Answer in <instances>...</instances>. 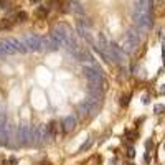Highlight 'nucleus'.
Masks as SVG:
<instances>
[{
    "label": "nucleus",
    "mask_w": 165,
    "mask_h": 165,
    "mask_svg": "<svg viewBox=\"0 0 165 165\" xmlns=\"http://www.w3.org/2000/svg\"><path fill=\"white\" fill-rule=\"evenodd\" d=\"M91 145H93V139H88L86 142H84L83 145H81V149H79V152H84V150H88Z\"/></svg>",
    "instance_id": "13"
},
{
    "label": "nucleus",
    "mask_w": 165,
    "mask_h": 165,
    "mask_svg": "<svg viewBox=\"0 0 165 165\" xmlns=\"http://www.w3.org/2000/svg\"><path fill=\"white\" fill-rule=\"evenodd\" d=\"M17 139L20 145H28L33 142V136H32V127L28 126H20L17 129Z\"/></svg>",
    "instance_id": "1"
},
{
    "label": "nucleus",
    "mask_w": 165,
    "mask_h": 165,
    "mask_svg": "<svg viewBox=\"0 0 165 165\" xmlns=\"http://www.w3.org/2000/svg\"><path fill=\"white\" fill-rule=\"evenodd\" d=\"M46 15H48V8L46 7H38V8H36V17L45 18Z\"/></svg>",
    "instance_id": "10"
},
{
    "label": "nucleus",
    "mask_w": 165,
    "mask_h": 165,
    "mask_svg": "<svg viewBox=\"0 0 165 165\" xmlns=\"http://www.w3.org/2000/svg\"><path fill=\"white\" fill-rule=\"evenodd\" d=\"M127 155H129V157L132 158L134 155H136V150H134V149H129V150H127Z\"/></svg>",
    "instance_id": "20"
},
{
    "label": "nucleus",
    "mask_w": 165,
    "mask_h": 165,
    "mask_svg": "<svg viewBox=\"0 0 165 165\" xmlns=\"http://www.w3.org/2000/svg\"><path fill=\"white\" fill-rule=\"evenodd\" d=\"M46 127H48V132H50V134H54V132H56V122H50V124H46Z\"/></svg>",
    "instance_id": "14"
},
{
    "label": "nucleus",
    "mask_w": 165,
    "mask_h": 165,
    "mask_svg": "<svg viewBox=\"0 0 165 165\" xmlns=\"http://www.w3.org/2000/svg\"><path fill=\"white\" fill-rule=\"evenodd\" d=\"M7 5H8V0H0V7H7Z\"/></svg>",
    "instance_id": "21"
},
{
    "label": "nucleus",
    "mask_w": 165,
    "mask_h": 165,
    "mask_svg": "<svg viewBox=\"0 0 165 165\" xmlns=\"http://www.w3.org/2000/svg\"><path fill=\"white\" fill-rule=\"evenodd\" d=\"M149 101H150L149 96H144V97H142V102H144V104H149Z\"/></svg>",
    "instance_id": "22"
},
{
    "label": "nucleus",
    "mask_w": 165,
    "mask_h": 165,
    "mask_svg": "<svg viewBox=\"0 0 165 165\" xmlns=\"http://www.w3.org/2000/svg\"><path fill=\"white\" fill-rule=\"evenodd\" d=\"M154 111H155V114H162V112L165 111V106H162V104H157V106L154 107Z\"/></svg>",
    "instance_id": "15"
},
{
    "label": "nucleus",
    "mask_w": 165,
    "mask_h": 165,
    "mask_svg": "<svg viewBox=\"0 0 165 165\" xmlns=\"http://www.w3.org/2000/svg\"><path fill=\"white\" fill-rule=\"evenodd\" d=\"M71 5H73V10H74L78 15H84V8H83V7H81V5H79L78 2H73Z\"/></svg>",
    "instance_id": "11"
},
{
    "label": "nucleus",
    "mask_w": 165,
    "mask_h": 165,
    "mask_svg": "<svg viewBox=\"0 0 165 165\" xmlns=\"http://www.w3.org/2000/svg\"><path fill=\"white\" fill-rule=\"evenodd\" d=\"M17 20L18 22H27L28 20V13L27 12H18L17 13Z\"/></svg>",
    "instance_id": "12"
},
{
    "label": "nucleus",
    "mask_w": 165,
    "mask_h": 165,
    "mask_svg": "<svg viewBox=\"0 0 165 165\" xmlns=\"http://www.w3.org/2000/svg\"><path fill=\"white\" fill-rule=\"evenodd\" d=\"M127 165H134V163H127Z\"/></svg>",
    "instance_id": "28"
},
{
    "label": "nucleus",
    "mask_w": 165,
    "mask_h": 165,
    "mask_svg": "<svg viewBox=\"0 0 165 165\" xmlns=\"http://www.w3.org/2000/svg\"><path fill=\"white\" fill-rule=\"evenodd\" d=\"M160 93H162V94H165V86H162V88H160Z\"/></svg>",
    "instance_id": "25"
},
{
    "label": "nucleus",
    "mask_w": 165,
    "mask_h": 165,
    "mask_svg": "<svg viewBox=\"0 0 165 165\" xmlns=\"http://www.w3.org/2000/svg\"><path fill=\"white\" fill-rule=\"evenodd\" d=\"M162 56H163V64H165V45L162 46Z\"/></svg>",
    "instance_id": "23"
},
{
    "label": "nucleus",
    "mask_w": 165,
    "mask_h": 165,
    "mask_svg": "<svg viewBox=\"0 0 165 165\" xmlns=\"http://www.w3.org/2000/svg\"><path fill=\"white\" fill-rule=\"evenodd\" d=\"M145 147H147V149H152V140H147V144H145Z\"/></svg>",
    "instance_id": "24"
},
{
    "label": "nucleus",
    "mask_w": 165,
    "mask_h": 165,
    "mask_svg": "<svg viewBox=\"0 0 165 165\" xmlns=\"http://www.w3.org/2000/svg\"><path fill=\"white\" fill-rule=\"evenodd\" d=\"M30 2H32V3H38L40 0H30Z\"/></svg>",
    "instance_id": "26"
},
{
    "label": "nucleus",
    "mask_w": 165,
    "mask_h": 165,
    "mask_svg": "<svg viewBox=\"0 0 165 165\" xmlns=\"http://www.w3.org/2000/svg\"><path fill=\"white\" fill-rule=\"evenodd\" d=\"M5 165H17V158H13V157L8 158V160L5 162Z\"/></svg>",
    "instance_id": "19"
},
{
    "label": "nucleus",
    "mask_w": 165,
    "mask_h": 165,
    "mask_svg": "<svg viewBox=\"0 0 165 165\" xmlns=\"http://www.w3.org/2000/svg\"><path fill=\"white\" fill-rule=\"evenodd\" d=\"M43 165H51V163H43Z\"/></svg>",
    "instance_id": "27"
},
{
    "label": "nucleus",
    "mask_w": 165,
    "mask_h": 165,
    "mask_svg": "<svg viewBox=\"0 0 165 165\" xmlns=\"http://www.w3.org/2000/svg\"><path fill=\"white\" fill-rule=\"evenodd\" d=\"M10 41H12V45H13V48H15V51H17V53H27V51H28V48H27V43H25V40L10 38Z\"/></svg>",
    "instance_id": "9"
},
{
    "label": "nucleus",
    "mask_w": 165,
    "mask_h": 165,
    "mask_svg": "<svg viewBox=\"0 0 165 165\" xmlns=\"http://www.w3.org/2000/svg\"><path fill=\"white\" fill-rule=\"evenodd\" d=\"M12 25V23H10V20H3L2 23H0V28H8Z\"/></svg>",
    "instance_id": "17"
},
{
    "label": "nucleus",
    "mask_w": 165,
    "mask_h": 165,
    "mask_svg": "<svg viewBox=\"0 0 165 165\" xmlns=\"http://www.w3.org/2000/svg\"><path fill=\"white\" fill-rule=\"evenodd\" d=\"M23 40H25V43H27L28 51H40V50H43V43H41V38L38 35L28 33Z\"/></svg>",
    "instance_id": "3"
},
{
    "label": "nucleus",
    "mask_w": 165,
    "mask_h": 165,
    "mask_svg": "<svg viewBox=\"0 0 165 165\" xmlns=\"http://www.w3.org/2000/svg\"><path fill=\"white\" fill-rule=\"evenodd\" d=\"M121 104H122V106H127V104H129V96H122Z\"/></svg>",
    "instance_id": "18"
},
{
    "label": "nucleus",
    "mask_w": 165,
    "mask_h": 165,
    "mask_svg": "<svg viewBox=\"0 0 165 165\" xmlns=\"http://www.w3.org/2000/svg\"><path fill=\"white\" fill-rule=\"evenodd\" d=\"M41 43H43L45 50H50V51H58L59 50V45L51 38V36H48V38H41Z\"/></svg>",
    "instance_id": "8"
},
{
    "label": "nucleus",
    "mask_w": 165,
    "mask_h": 165,
    "mask_svg": "<svg viewBox=\"0 0 165 165\" xmlns=\"http://www.w3.org/2000/svg\"><path fill=\"white\" fill-rule=\"evenodd\" d=\"M83 73H84V76H86V79H88V81H91V83H101L102 81L101 71L97 69V68H94V66H84Z\"/></svg>",
    "instance_id": "5"
},
{
    "label": "nucleus",
    "mask_w": 165,
    "mask_h": 165,
    "mask_svg": "<svg viewBox=\"0 0 165 165\" xmlns=\"http://www.w3.org/2000/svg\"><path fill=\"white\" fill-rule=\"evenodd\" d=\"M107 54H109V59H114L116 63H119V64H122L126 61V54H124V51H122L117 45H109Z\"/></svg>",
    "instance_id": "4"
},
{
    "label": "nucleus",
    "mask_w": 165,
    "mask_h": 165,
    "mask_svg": "<svg viewBox=\"0 0 165 165\" xmlns=\"http://www.w3.org/2000/svg\"><path fill=\"white\" fill-rule=\"evenodd\" d=\"M76 117L74 116H66V117L61 121V131L63 132H69V131H73L76 127Z\"/></svg>",
    "instance_id": "6"
},
{
    "label": "nucleus",
    "mask_w": 165,
    "mask_h": 165,
    "mask_svg": "<svg viewBox=\"0 0 165 165\" xmlns=\"http://www.w3.org/2000/svg\"><path fill=\"white\" fill-rule=\"evenodd\" d=\"M12 53H17L13 45H12V41L10 40L0 41V54H12Z\"/></svg>",
    "instance_id": "7"
},
{
    "label": "nucleus",
    "mask_w": 165,
    "mask_h": 165,
    "mask_svg": "<svg viewBox=\"0 0 165 165\" xmlns=\"http://www.w3.org/2000/svg\"><path fill=\"white\" fill-rule=\"evenodd\" d=\"M5 121H7L5 114H3V112H0V127H5Z\"/></svg>",
    "instance_id": "16"
},
{
    "label": "nucleus",
    "mask_w": 165,
    "mask_h": 165,
    "mask_svg": "<svg viewBox=\"0 0 165 165\" xmlns=\"http://www.w3.org/2000/svg\"><path fill=\"white\" fill-rule=\"evenodd\" d=\"M139 41H140V35L136 30H129L126 35V43H124L126 51H134L139 46Z\"/></svg>",
    "instance_id": "2"
}]
</instances>
